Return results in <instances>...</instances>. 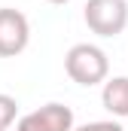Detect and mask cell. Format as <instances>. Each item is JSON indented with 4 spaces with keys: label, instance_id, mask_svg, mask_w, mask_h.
<instances>
[{
    "label": "cell",
    "instance_id": "obj_7",
    "mask_svg": "<svg viewBox=\"0 0 128 131\" xmlns=\"http://www.w3.org/2000/svg\"><path fill=\"white\" fill-rule=\"evenodd\" d=\"M73 131H125L116 119H101V122H86V125H79V128Z\"/></svg>",
    "mask_w": 128,
    "mask_h": 131
},
{
    "label": "cell",
    "instance_id": "obj_6",
    "mask_svg": "<svg viewBox=\"0 0 128 131\" xmlns=\"http://www.w3.org/2000/svg\"><path fill=\"white\" fill-rule=\"evenodd\" d=\"M15 119H18V101L0 92V131H9V125H15Z\"/></svg>",
    "mask_w": 128,
    "mask_h": 131
},
{
    "label": "cell",
    "instance_id": "obj_2",
    "mask_svg": "<svg viewBox=\"0 0 128 131\" xmlns=\"http://www.w3.org/2000/svg\"><path fill=\"white\" fill-rule=\"evenodd\" d=\"M89 31L98 37H119L128 28V3L125 0H89L82 9Z\"/></svg>",
    "mask_w": 128,
    "mask_h": 131
},
{
    "label": "cell",
    "instance_id": "obj_5",
    "mask_svg": "<svg viewBox=\"0 0 128 131\" xmlns=\"http://www.w3.org/2000/svg\"><path fill=\"white\" fill-rule=\"evenodd\" d=\"M101 104L116 119H128V76H113L101 89Z\"/></svg>",
    "mask_w": 128,
    "mask_h": 131
},
{
    "label": "cell",
    "instance_id": "obj_8",
    "mask_svg": "<svg viewBox=\"0 0 128 131\" xmlns=\"http://www.w3.org/2000/svg\"><path fill=\"white\" fill-rule=\"evenodd\" d=\"M46 3H55V6H64V3H70V0H46Z\"/></svg>",
    "mask_w": 128,
    "mask_h": 131
},
{
    "label": "cell",
    "instance_id": "obj_4",
    "mask_svg": "<svg viewBox=\"0 0 128 131\" xmlns=\"http://www.w3.org/2000/svg\"><path fill=\"white\" fill-rule=\"evenodd\" d=\"M15 131H73V110L58 101L43 104L40 110L25 113L15 122Z\"/></svg>",
    "mask_w": 128,
    "mask_h": 131
},
{
    "label": "cell",
    "instance_id": "obj_3",
    "mask_svg": "<svg viewBox=\"0 0 128 131\" xmlns=\"http://www.w3.org/2000/svg\"><path fill=\"white\" fill-rule=\"evenodd\" d=\"M31 43V21L25 12L3 6L0 9V58H15Z\"/></svg>",
    "mask_w": 128,
    "mask_h": 131
},
{
    "label": "cell",
    "instance_id": "obj_1",
    "mask_svg": "<svg viewBox=\"0 0 128 131\" xmlns=\"http://www.w3.org/2000/svg\"><path fill=\"white\" fill-rule=\"evenodd\" d=\"M64 70H67V76H70L76 85L92 89V85L107 82L110 58H107V52H104L101 46H95V43H76V46H70L67 55H64Z\"/></svg>",
    "mask_w": 128,
    "mask_h": 131
}]
</instances>
